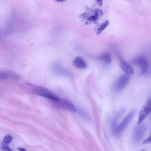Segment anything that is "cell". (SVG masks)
<instances>
[{
	"label": "cell",
	"mask_w": 151,
	"mask_h": 151,
	"mask_svg": "<svg viewBox=\"0 0 151 151\" xmlns=\"http://www.w3.org/2000/svg\"><path fill=\"white\" fill-rule=\"evenodd\" d=\"M99 18L94 15L89 17L87 19V21L88 22H95L98 20Z\"/></svg>",
	"instance_id": "9a60e30c"
},
{
	"label": "cell",
	"mask_w": 151,
	"mask_h": 151,
	"mask_svg": "<svg viewBox=\"0 0 151 151\" xmlns=\"http://www.w3.org/2000/svg\"><path fill=\"white\" fill-rule=\"evenodd\" d=\"M98 58L103 61L106 63H110L112 60L111 56L108 52H105L99 57Z\"/></svg>",
	"instance_id": "8fae6325"
},
{
	"label": "cell",
	"mask_w": 151,
	"mask_h": 151,
	"mask_svg": "<svg viewBox=\"0 0 151 151\" xmlns=\"http://www.w3.org/2000/svg\"><path fill=\"white\" fill-rule=\"evenodd\" d=\"M150 143H151V131H150L149 136L143 142V144H146Z\"/></svg>",
	"instance_id": "e0dca14e"
},
{
	"label": "cell",
	"mask_w": 151,
	"mask_h": 151,
	"mask_svg": "<svg viewBox=\"0 0 151 151\" xmlns=\"http://www.w3.org/2000/svg\"><path fill=\"white\" fill-rule=\"evenodd\" d=\"M96 1L97 3L100 6H101L102 5L103 0H96Z\"/></svg>",
	"instance_id": "ffe728a7"
},
{
	"label": "cell",
	"mask_w": 151,
	"mask_h": 151,
	"mask_svg": "<svg viewBox=\"0 0 151 151\" xmlns=\"http://www.w3.org/2000/svg\"><path fill=\"white\" fill-rule=\"evenodd\" d=\"M130 78V75L126 73L121 76L116 80L114 85V90L116 92L122 90L127 85Z\"/></svg>",
	"instance_id": "5b68a950"
},
{
	"label": "cell",
	"mask_w": 151,
	"mask_h": 151,
	"mask_svg": "<svg viewBox=\"0 0 151 151\" xmlns=\"http://www.w3.org/2000/svg\"><path fill=\"white\" fill-rule=\"evenodd\" d=\"M55 1L58 2H63L65 1L66 0H55Z\"/></svg>",
	"instance_id": "7402d4cb"
},
{
	"label": "cell",
	"mask_w": 151,
	"mask_h": 151,
	"mask_svg": "<svg viewBox=\"0 0 151 151\" xmlns=\"http://www.w3.org/2000/svg\"><path fill=\"white\" fill-rule=\"evenodd\" d=\"M151 112V97L146 101L141 110L137 124H140Z\"/></svg>",
	"instance_id": "8992f818"
},
{
	"label": "cell",
	"mask_w": 151,
	"mask_h": 151,
	"mask_svg": "<svg viewBox=\"0 0 151 151\" xmlns=\"http://www.w3.org/2000/svg\"><path fill=\"white\" fill-rule=\"evenodd\" d=\"M79 113L81 115L85 118L88 119H90V116L86 113L81 111H79Z\"/></svg>",
	"instance_id": "2e32d148"
},
{
	"label": "cell",
	"mask_w": 151,
	"mask_h": 151,
	"mask_svg": "<svg viewBox=\"0 0 151 151\" xmlns=\"http://www.w3.org/2000/svg\"><path fill=\"white\" fill-rule=\"evenodd\" d=\"M73 64L75 67L81 69H85L87 67L85 61L80 57H76L73 60Z\"/></svg>",
	"instance_id": "9c48e42d"
},
{
	"label": "cell",
	"mask_w": 151,
	"mask_h": 151,
	"mask_svg": "<svg viewBox=\"0 0 151 151\" xmlns=\"http://www.w3.org/2000/svg\"><path fill=\"white\" fill-rule=\"evenodd\" d=\"M33 92L36 94L55 101L60 100V98L52 91L44 87L37 86L35 87Z\"/></svg>",
	"instance_id": "3957f363"
},
{
	"label": "cell",
	"mask_w": 151,
	"mask_h": 151,
	"mask_svg": "<svg viewBox=\"0 0 151 151\" xmlns=\"http://www.w3.org/2000/svg\"><path fill=\"white\" fill-rule=\"evenodd\" d=\"M125 111V108H123L118 111L113 119L112 123V128L114 127L117 124L119 120L124 114Z\"/></svg>",
	"instance_id": "30bf717a"
},
{
	"label": "cell",
	"mask_w": 151,
	"mask_h": 151,
	"mask_svg": "<svg viewBox=\"0 0 151 151\" xmlns=\"http://www.w3.org/2000/svg\"><path fill=\"white\" fill-rule=\"evenodd\" d=\"M137 111L136 109L132 110L120 124L112 128V132L115 136H119L122 133L133 118Z\"/></svg>",
	"instance_id": "6da1fadb"
},
{
	"label": "cell",
	"mask_w": 151,
	"mask_h": 151,
	"mask_svg": "<svg viewBox=\"0 0 151 151\" xmlns=\"http://www.w3.org/2000/svg\"><path fill=\"white\" fill-rule=\"evenodd\" d=\"M147 129V126L145 124L137 123L134 127L133 133L132 140L134 143L137 144L143 139Z\"/></svg>",
	"instance_id": "7a4b0ae2"
},
{
	"label": "cell",
	"mask_w": 151,
	"mask_h": 151,
	"mask_svg": "<svg viewBox=\"0 0 151 151\" xmlns=\"http://www.w3.org/2000/svg\"><path fill=\"white\" fill-rule=\"evenodd\" d=\"M60 106L63 108L74 112L77 111L76 108L71 102L66 100L60 101Z\"/></svg>",
	"instance_id": "ba28073f"
},
{
	"label": "cell",
	"mask_w": 151,
	"mask_h": 151,
	"mask_svg": "<svg viewBox=\"0 0 151 151\" xmlns=\"http://www.w3.org/2000/svg\"><path fill=\"white\" fill-rule=\"evenodd\" d=\"M94 15L99 18L103 16V12L101 10L99 9H96L94 10Z\"/></svg>",
	"instance_id": "5bb4252c"
},
{
	"label": "cell",
	"mask_w": 151,
	"mask_h": 151,
	"mask_svg": "<svg viewBox=\"0 0 151 151\" xmlns=\"http://www.w3.org/2000/svg\"><path fill=\"white\" fill-rule=\"evenodd\" d=\"M116 53L119 59L120 66L121 69L127 74L129 75L133 74L134 71L132 67L124 60L118 52H116Z\"/></svg>",
	"instance_id": "52a82bcc"
},
{
	"label": "cell",
	"mask_w": 151,
	"mask_h": 151,
	"mask_svg": "<svg viewBox=\"0 0 151 151\" xmlns=\"http://www.w3.org/2000/svg\"><path fill=\"white\" fill-rule=\"evenodd\" d=\"M88 14L85 12L79 15V17L81 18H85L88 17Z\"/></svg>",
	"instance_id": "ac0fdd59"
},
{
	"label": "cell",
	"mask_w": 151,
	"mask_h": 151,
	"mask_svg": "<svg viewBox=\"0 0 151 151\" xmlns=\"http://www.w3.org/2000/svg\"><path fill=\"white\" fill-rule=\"evenodd\" d=\"M109 20H107L101 24L98 28L96 33L99 35L104 30L109 24Z\"/></svg>",
	"instance_id": "7c38bea8"
},
{
	"label": "cell",
	"mask_w": 151,
	"mask_h": 151,
	"mask_svg": "<svg viewBox=\"0 0 151 151\" xmlns=\"http://www.w3.org/2000/svg\"><path fill=\"white\" fill-rule=\"evenodd\" d=\"M2 150L4 151H12V150L8 146L5 145L2 147Z\"/></svg>",
	"instance_id": "d6986e66"
},
{
	"label": "cell",
	"mask_w": 151,
	"mask_h": 151,
	"mask_svg": "<svg viewBox=\"0 0 151 151\" xmlns=\"http://www.w3.org/2000/svg\"><path fill=\"white\" fill-rule=\"evenodd\" d=\"M13 138L11 136L9 135H6L3 140V143L5 145L9 144L12 140Z\"/></svg>",
	"instance_id": "4fadbf2b"
},
{
	"label": "cell",
	"mask_w": 151,
	"mask_h": 151,
	"mask_svg": "<svg viewBox=\"0 0 151 151\" xmlns=\"http://www.w3.org/2000/svg\"><path fill=\"white\" fill-rule=\"evenodd\" d=\"M17 149L18 150L21 151H26V150L25 149L21 148L20 147H19L17 148Z\"/></svg>",
	"instance_id": "44dd1931"
},
{
	"label": "cell",
	"mask_w": 151,
	"mask_h": 151,
	"mask_svg": "<svg viewBox=\"0 0 151 151\" xmlns=\"http://www.w3.org/2000/svg\"><path fill=\"white\" fill-rule=\"evenodd\" d=\"M131 64L139 65L140 67V73L141 75L145 74L148 68V60L145 56L141 55L131 60L130 61Z\"/></svg>",
	"instance_id": "277c9868"
}]
</instances>
